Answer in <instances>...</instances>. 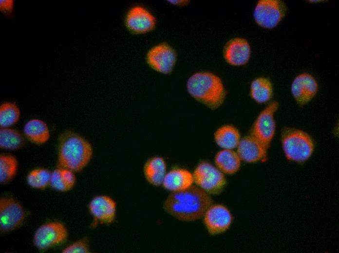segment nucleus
Returning <instances> with one entry per match:
<instances>
[{
  "instance_id": "1",
  "label": "nucleus",
  "mask_w": 339,
  "mask_h": 253,
  "mask_svg": "<svg viewBox=\"0 0 339 253\" xmlns=\"http://www.w3.org/2000/svg\"><path fill=\"white\" fill-rule=\"evenodd\" d=\"M213 203L210 195L197 186L170 193L163 203V209L175 218L193 221L202 217Z\"/></svg>"
},
{
  "instance_id": "2",
  "label": "nucleus",
  "mask_w": 339,
  "mask_h": 253,
  "mask_svg": "<svg viewBox=\"0 0 339 253\" xmlns=\"http://www.w3.org/2000/svg\"><path fill=\"white\" fill-rule=\"evenodd\" d=\"M93 153L91 144L84 138L71 131L60 134L58 139L59 167L77 172L90 162Z\"/></svg>"
},
{
  "instance_id": "3",
  "label": "nucleus",
  "mask_w": 339,
  "mask_h": 253,
  "mask_svg": "<svg viewBox=\"0 0 339 253\" xmlns=\"http://www.w3.org/2000/svg\"><path fill=\"white\" fill-rule=\"evenodd\" d=\"M187 88L192 97L211 109L220 107L226 95L221 79L209 72H199L191 75Z\"/></svg>"
},
{
  "instance_id": "4",
  "label": "nucleus",
  "mask_w": 339,
  "mask_h": 253,
  "mask_svg": "<svg viewBox=\"0 0 339 253\" xmlns=\"http://www.w3.org/2000/svg\"><path fill=\"white\" fill-rule=\"evenodd\" d=\"M281 140L285 156L290 161L303 162L310 158L314 151L312 139L300 129L284 127L282 131Z\"/></svg>"
},
{
  "instance_id": "5",
  "label": "nucleus",
  "mask_w": 339,
  "mask_h": 253,
  "mask_svg": "<svg viewBox=\"0 0 339 253\" xmlns=\"http://www.w3.org/2000/svg\"><path fill=\"white\" fill-rule=\"evenodd\" d=\"M192 175L197 186L209 195L220 194L226 183L224 173L207 162L199 163Z\"/></svg>"
},
{
  "instance_id": "6",
  "label": "nucleus",
  "mask_w": 339,
  "mask_h": 253,
  "mask_svg": "<svg viewBox=\"0 0 339 253\" xmlns=\"http://www.w3.org/2000/svg\"><path fill=\"white\" fill-rule=\"evenodd\" d=\"M68 236L65 226L54 221L42 224L36 230L33 237L35 246L43 252L65 242Z\"/></svg>"
},
{
  "instance_id": "7",
  "label": "nucleus",
  "mask_w": 339,
  "mask_h": 253,
  "mask_svg": "<svg viewBox=\"0 0 339 253\" xmlns=\"http://www.w3.org/2000/svg\"><path fill=\"white\" fill-rule=\"evenodd\" d=\"M286 6L280 0H261L256 5L254 18L260 26L268 29L276 27L285 16Z\"/></svg>"
},
{
  "instance_id": "8",
  "label": "nucleus",
  "mask_w": 339,
  "mask_h": 253,
  "mask_svg": "<svg viewBox=\"0 0 339 253\" xmlns=\"http://www.w3.org/2000/svg\"><path fill=\"white\" fill-rule=\"evenodd\" d=\"M278 107L277 102H270L259 114L251 129V135L267 148L275 133L274 113Z\"/></svg>"
},
{
  "instance_id": "9",
  "label": "nucleus",
  "mask_w": 339,
  "mask_h": 253,
  "mask_svg": "<svg viewBox=\"0 0 339 253\" xmlns=\"http://www.w3.org/2000/svg\"><path fill=\"white\" fill-rule=\"evenodd\" d=\"M25 211L21 204L13 198L0 199V230L1 233L12 231L19 227L25 218Z\"/></svg>"
},
{
  "instance_id": "10",
  "label": "nucleus",
  "mask_w": 339,
  "mask_h": 253,
  "mask_svg": "<svg viewBox=\"0 0 339 253\" xmlns=\"http://www.w3.org/2000/svg\"><path fill=\"white\" fill-rule=\"evenodd\" d=\"M204 224L211 235L221 234L226 231L232 222V215L229 210L220 204H212L207 209L204 216Z\"/></svg>"
},
{
  "instance_id": "11",
  "label": "nucleus",
  "mask_w": 339,
  "mask_h": 253,
  "mask_svg": "<svg viewBox=\"0 0 339 253\" xmlns=\"http://www.w3.org/2000/svg\"><path fill=\"white\" fill-rule=\"evenodd\" d=\"M176 59L174 50L166 43H161L152 48L147 56L149 65L153 69L164 74L171 72Z\"/></svg>"
},
{
  "instance_id": "12",
  "label": "nucleus",
  "mask_w": 339,
  "mask_h": 253,
  "mask_svg": "<svg viewBox=\"0 0 339 253\" xmlns=\"http://www.w3.org/2000/svg\"><path fill=\"white\" fill-rule=\"evenodd\" d=\"M88 208L94 219L101 224H110L115 218L116 203L109 196L94 197L89 203Z\"/></svg>"
},
{
  "instance_id": "13",
  "label": "nucleus",
  "mask_w": 339,
  "mask_h": 253,
  "mask_svg": "<svg viewBox=\"0 0 339 253\" xmlns=\"http://www.w3.org/2000/svg\"><path fill=\"white\" fill-rule=\"evenodd\" d=\"M318 85L316 79L308 73L298 75L293 80L291 90L298 105L303 106L308 103L316 95Z\"/></svg>"
},
{
  "instance_id": "14",
  "label": "nucleus",
  "mask_w": 339,
  "mask_h": 253,
  "mask_svg": "<svg viewBox=\"0 0 339 253\" xmlns=\"http://www.w3.org/2000/svg\"><path fill=\"white\" fill-rule=\"evenodd\" d=\"M126 25L132 33L143 34L152 30L155 25V18L147 10L141 6L132 7L127 14Z\"/></svg>"
},
{
  "instance_id": "15",
  "label": "nucleus",
  "mask_w": 339,
  "mask_h": 253,
  "mask_svg": "<svg viewBox=\"0 0 339 253\" xmlns=\"http://www.w3.org/2000/svg\"><path fill=\"white\" fill-rule=\"evenodd\" d=\"M236 148L241 160L247 163H255L266 157L267 148L251 135L241 139Z\"/></svg>"
},
{
  "instance_id": "16",
  "label": "nucleus",
  "mask_w": 339,
  "mask_h": 253,
  "mask_svg": "<svg viewBox=\"0 0 339 253\" xmlns=\"http://www.w3.org/2000/svg\"><path fill=\"white\" fill-rule=\"evenodd\" d=\"M224 57L230 64L240 66L245 64L250 55V47L246 40L235 38L229 40L224 49Z\"/></svg>"
},
{
  "instance_id": "17",
  "label": "nucleus",
  "mask_w": 339,
  "mask_h": 253,
  "mask_svg": "<svg viewBox=\"0 0 339 253\" xmlns=\"http://www.w3.org/2000/svg\"><path fill=\"white\" fill-rule=\"evenodd\" d=\"M194 182L192 174L182 168H174L167 172L162 182L166 189L173 192L188 188Z\"/></svg>"
},
{
  "instance_id": "18",
  "label": "nucleus",
  "mask_w": 339,
  "mask_h": 253,
  "mask_svg": "<svg viewBox=\"0 0 339 253\" xmlns=\"http://www.w3.org/2000/svg\"><path fill=\"white\" fill-rule=\"evenodd\" d=\"M166 171L165 161L159 156L150 158L143 167V173L146 180L149 183L155 186L162 184Z\"/></svg>"
},
{
  "instance_id": "19",
  "label": "nucleus",
  "mask_w": 339,
  "mask_h": 253,
  "mask_svg": "<svg viewBox=\"0 0 339 253\" xmlns=\"http://www.w3.org/2000/svg\"><path fill=\"white\" fill-rule=\"evenodd\" d=\"M23 133L29 141L37 145L44 144L50 138L47 125L38 119H32L27 122L24 126Z\"/></svg>"
},
{
  "instance_id": "20",
  "label": "nucleus",
  "mask_w": 339,
  "mask_h": 253,
  "mask_svg": "<svg viewBox=\"0 0 339 253\" xmlns=\"http://www.w3.org/2000/svg\"><path fill=\"white\" fill-rule=\"evenodd\" d=\"M241 159L237 152L233 149H223L219 151L215 157L216 167L223 173L233 174L241 165Z\"/></svg>"
},
{
  "instance_id": "21",
  "label": "nucleus",
  "mask_w": 339,
  "mask_h": 253,
  "mask_svg": "<svg viewBox=\"0 0 339 253\" xmlns=\"http://www.w3.org/2000/svg\"><path fill=\"white\" fill-rule=\"evenodd\" d=\"M214 140L218 146L224 149H233L241 140L239 130L231 125L219 127L214 133Z\"/></svg>"
},
{
  "instance_id": "22",
  "label": "nucleus",
  "mask_w": 339,
  "mask_h": 253,
  "mask_svg": "<svg viewBox=\"0 0 339 253\" xmlns=\"http://www.w3.org/2000/svg\"><path fill=\"white\" fill-rule=\"evenodd\" d=\"M272 94V85L268 78L259 77L252 82L250 95L256 102L260 103L266 102L271 98Z\"/></svg>"
},
{
  "instance_id": "23",
  "label": "nucleus",
  "mask_w": 339,
  "mask_h": 253,
  "mask_svg": "<svg viewBox=\"0 0 339 253\" xmlns=\"http://www.w3.org/2000/svg\"><path fill=\"white\" fill-rule=\"evenodd\" d=\"M22 134L18 130L10 127H1L0 129V147L8 150H16L24 145Z\"/></svg>"
},
{
  "instance_id": "24",
  "label": "nucleus",
  "mask_w": 339,
  "mask_h": 253,
  "mask_svg": "<svg viewBox=\"0 0 339 253\" xmlns=\"http://www.w3.org/2000/svg\"><path fill=\"white\" fill-rule=\"evenodd\" d=\"M19 108L15 103L6 102L0 106V127H9L17 123L20 117Z\"/></svg>"
},
{
  "instance_id": "25",
  "label": "nucleus",
  "mask_w": 339,
  "mask_h": 253,
  "mask_svg": "<svg viewBox=\"0 0 339 253\" xmlns=\"http://www.w3.org/2000/svg\"><path fill=\"white\" fill-rule=\"evenodd\" d=\"M18 166L17 160L11 155H0V182L5 184L15 176Z\"/></svg>"
},
{
  "instance_id": "26",
  "label": "nucleus",
  "mask_w": 339,
  "mask_h": 253,
  "mask_svg": "<svg viewBox=\"0 0 339 253\" xmlns=\"http://www.w3.org/2000/svg\"><path fill=\"white\" fill-rule=\"evenodd\" d=\"M51 173L44 168L35 169L28 174L27 183L34 188L44 189L50 183Z\"/></svg>"
},
{
  "instance_id": "27",
  "label": "nucleus",
  "mask_w": 339,
  "mask_h": 253,
  "mask_svg": "<svg viewBox=\"0 0 339 253\" xmlns=\"http://www.w3.org/2000/svg\"><path fill=\"white\" fill-rule=\"evenodd\" d=\"M50 185L53 188L61 192L71 189L62 174L61 167L55 169L51 173Z\"/></svg>"
},
{
  "instance_id": "28",
  "label": "nucleus",
  "mask_w": 339,
  "mask_h": 253,
  "mask_svg": "<svg viewBox=\"0 0 339 253\" xmlns=\"http://www.w3.org/2000/svg\"><path fill=\"white\" fill-rule=\"evenodd\" d=\"M62 253H89L90 248L87 237L79 239L64 248Z\"/></svg>"
},
{
  "instance_id": "29",
  "label": "nucleus",
  "mask_w": 339,
  "mask_h": 253,
  "mask_svg": "<svg viewBox=\"0 0 339 253\" xmlns=\"http://www.w3.org/2000/svg\"><path fill=\"white\" fill-rule=\"evenodd\" d=\"M14 6V0H0V11L8 18L13 16Z\"/></svg>"
},
{
  "instance_id": "30",
  "label": "nucleus",
  "mask_w": 339,
  "mask_h": 253,
  "mask_svg": "<svg viewBox=\"0 0 339 253\" xmlns=\"http://www.w3.org/2000/svg\"><path fill=\"white\" fill-rule=\"evenodd\" d=\"M171 3L177 5H184L187 4L189 1L188 0H169Z\"/></svg>"
}]
</instances>
